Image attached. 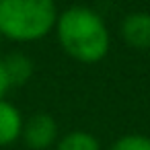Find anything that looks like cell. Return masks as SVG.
<instances>
[{
  "label": "cell",
  "instance_id": "7a4b0ae2",
  "mask_svg": "<svg viewBox=\"0 0 150 150\" xmlns=\"http://www.w3.org/2000/svg\"><path fill=\"white\" fill-rule=\"evenodd\" d=\"M58 15L54 0H0V35L17 43L39 41L56 29Z\"/></svg>",
  "mask_w": 150,
  "mask_h": 150
},
{
  "label": "cell",
  "instance_id": "3957f363",
  "mask_svg": "<svg viewBox=\"0 0 150 150\" xmlns=\"http://www.w3.org/2000/svg\"><path fill=\"white\" fill-rule=\"evenodd\" d=\"M21 138L29 150H50L58 142V121L50 113H33L23 121Z\"/></svg>",
  "mask_w": 150,
  "mask_h": 150
},
{
  "label": "cell",
  "instance_id": "6da1fadb",
  "mask_svg": "<svg viewBox=\"0 0 150 150\" xmlns=\"http://www.w3.org/2000/svg\"><path fill=\"white\" fill-rule=\"evenodd\" d=\"M54 31L64 54L80 64H97L109 54V29L103 17L88 6H70L62 11Z\"/></svg>",
  "mask_w": 150,
  "mask_h": 150
},
{
  "label": "cell",
  "instance_id": "277c9868",
  "mask_svg": "<svg viewBox=\"0 0 150 150\" xmlns=\"http://www.w3.org/2000/svg\"><path fill=\"white\" fill-rule=\"evenodd\" d=\"M121 39L134 50H150V13L138 11L121 21Z\"/></svg>",
  "mask_w": 150,
  "mask_h": 150
},
{
  "label": "cell",
  "instance_id": "8992f818",
  "mask_svg": "<svg viewBox=\"0 0 150 150\" xmlns=\"http://www.w3.org/2000/svg\"><path fill=\"white\" fill-rule=\"evenodd\" d=\"M2 66H4V72H6V78L11 82V88L13 86H23L31 80L33 76V60L23 54V52H13L8 54L4 60H2Z\"/></svg>",
  "mask_w": 150,
  "mask_h": 150
},
{
  "label": "cell",
  "instance_id": "ba28073f",
  "mask_svg": "<svg viewBox=\"0 0 150 150\" xmlns=\"http://www.w3.org/2000/svg\"><path fill=\"white\" fill-rule=\"evenodd\" d=\"M109 150H150V138L144 134H125L117 138Z\"/></svg>",
  "mask_w": 150,
  "mask_h": 150
},
{
  "label": "cell",
  "instance_id": "9c48e42d",
  "mask_svg": "<svg viewBox=\"0 0 150 150\" xmlns=\"http://www.w3.org/2000/svg\"><path fill=\"white\" fill-rule=\"evenodd\" d=\"M8 91H11V82H8V78H6L2 60H0V99H4V95H6Z\"/></svg>",
  "mask_w": 150,
  "mask_h": 150
},
{
  "label": "cell",
  "instance_id": "52a82bcc",
  "mask_svg": "<svg viewBox=\"0 0 150 150\" xmlns=\"http://www.w3.org/2000/svg\"><path fill=\"white\" fill-rule=\"evenodd\" d=\"M56 150H101V144L93 134L84 129H72L56 142Z\"/></svg>",
  "mask_w": 150,
  "mask_h": 150
},
{
  "label": "cell",
  "instance_id": "5b68a950",
  "mask_svg": "<svg viewBox=\"0 0 150 150\" xmlns=\"http://www.w3.org/2000/svg\"><path fill=\"white\" fill-rule=\"evenodd\" d=\"M23 115L17 105L0 99V146L15 144L23 134Z\"/></svg>",
  "mask_w": 150,
  "mask_h": 150
}]
</instances>
